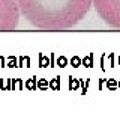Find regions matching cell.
<instances>
[{
	"label": "cell",
	"instance_id": "6da1fadb",
	"mask_svg": "<svg viewBox=\"0 0 120 116\" xmlns=\"http://www.w3.org/2000/svg\"><path fill=\"white\" fill-rule=\"evenodd\" d=\"M15 3L33 27L60 32L72 29L84 20L93 0H15Z\"/></svg>",
	"mask_w": 120,
	"mask_h": 116
},
{
	"label": "cell",
	"instance_id": "7a4b0ae2",
	"mask_svg": "<svg viewBox=\"0 0 120 116\" xmlns=\"http://www.w3.org/2000/svg\"><path fill=\"white\" fill-rule=\"evenodd\" d=\"M93 5L108 26L120 29V0H93Z\"/></svg>",
	"mask_w": 120,
	"mask_h": 116
},
{
	"label": "cell",
	"instance_id": "3957f363",
	"mask_svg": "<svg viewBox=\"0 0 120 116\" xmlns=\"http://www.w3.org/2000/svg\"><path fill=\"white\" fill-rule=\"evenodd\" d=\"M20 21V11L15 0H0V32H12Z\"/></svg>",
	"mask_w": 120,
	"mask_h": 116
}]
</instances>
